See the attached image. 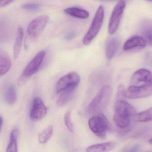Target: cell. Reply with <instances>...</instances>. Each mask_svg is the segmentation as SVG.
<instances>
[{
  "mask_svg": "<svg viewBox=\"0 0 152 152\" xmlns=\"http://www.w3.org/2000/svg\"><path fill=\"white\" fill-rule=\"evenodd\" d=\"M140 32L146 42L152 46V20H144L140 26Z\"/></svg>",
  "mask_w": 152,
  "mask_h": 152,
  "instance_id": "4fadbf2b",
  "label": "cell"
},
{
  "mask_svg": "<svg viewBox=\"0 0 152 152\" xmlns=\"http://www.w3.org/2000/svg\"><path fill=\"white\" fill-rule=\"evenodd\" d=\"M64 12L69 16L79 19H86L89 14L87 11L77 7H70L64 10Z\"/></svg>",
  "mask_w": 152,
  "mask_h": 152,
  "instance_id": "e0dca14e",
  "label": "cell"
},
{
  "mask_svg": "<svg viewBox=\"0 0 152 152\" xmlns=\"http://www.w3.org/2000/svg\"><path fill=\"white\" fill-rule=\"evenodd\" d=\"M14 1L15 0H0V7H4Z\"/></svg>",
  "mask_w": 152,
  "mask_h": 152,
  "instance_id": "484cf974",
  "label": "cell"
},
{
  "mask_svg": "<svg viewBox=\"0 0 152 152\" xmlns=\"http://www.w3.org/2000/svg\"><path fill=\"white\" fill-rule=\"evenodd\" d=\"M24 37V31L23 29L19 27L18 29V35L16 37L15 44L13 48V57L16 59L18 57L21 50Z\"/></svg>",
  "mask_w": 152,
  "mask_h": 152,
  "instance_id": "d6986e66",
  "label": "cell"
},
{
  "mask_svg": "<svg viewBox=\"0 0 152 152\" xmlns=\"http://www.w3.org/2000/svg\"><path fill=\"white\" fill-rule=\"evenodd\" d=\"M146 40L139 36H135L127 40L123 46L124 51H129L134 49H142L146 45Z\"/></svg>",
  "mask_w": 152,
  "mask_h": 152,
  "instance_id": "7c38bea8",
  "label": "cell"
},
{
  "mask_svg": "<svg viewBox=\"0 0 152 152\" xmlns=\"http://www.w3.org/2000/svg\"><path fill=\"white\" fill-rule=\"evenodd\" d=\"M88 126L95 135L101 138H104L110 128V124L106 117L102 114L95 115L89 119Z\"/></svg>",
  "mask_w": 152,
  "mask_h": 152,
  "instance_id": "277c9868",
  "label": "cell"
},
{
  "mask_svg": "<svg viewBox=\"0 0 152 152\" xmlns=\"http://www.w3.org/2000/svg\"><path fill=\"white\" fill-rule=\"evenodd\" d=\"M116 143L113 142H107L102 143L96 144L88 146L86 149L88 152H108L113 150L116 146Z\"/></svg>",
  "mask_w": 152,
  "mask_h": 152,
  "instance_id": "5bb4252c",
  "label": "cell"
},
{
  "mask_svg": "<svg viewBox=\"0 0 152 152\" xmlns=\"http://www.w3.org/2000/svg\"><path fill=\"white\" fill-rule=\"evenodd\" d=\"M145 1H152V0H145Z\"/></svg>",
  "mask_w": 152,
  "mask_h": 152,
  "instance_id": "4dcf8cb0",
  "label": "cell"
},
{
  "mask_svg": "<svg viewBox=\"0 0 152 152\" xmlns=\"http://www.w3.org/2000/svg\"><path fill=\"white\" fill-rule=\"evenodd\" d=\"M119 44V40L117 37H113L109 40L105 47V56L107 59H111L115 56L118 49Z\"/></svg>",
  "mask_w": 152,
  "mask_h": 152,
  "instance_id": "9a60e30c",
  "label": "cell"
},
{
  "mask_svg": "<svg viewBox=\"0 0 152 152\" xmlns=\"http://www.w3.org/2000/svg\"><path fill=\"white\" fill-rule=\"evenodd\" d=\"M111 93L110 86L104 85L93 101L86 108L85 110L86 114L88 116L102 114L108 106Z\"/></svg>",
  "mask_w": 152,
  "mask_h": 152,
  "instance_id": "7a4b0ae2",
  "label": "cell"
},
{
  "mask_svg": "<svg viewBox=\"0 0 152 152\" xmlns=\"http://www.w3.org/2000/svg\"><path fill=\"white\" fill-rule=\"evenodd\" d=\"M75 88L76 87H72L61 92V94L57 101L58 106L61 107L69 101L74 95Z\"/></svg>",
  "mask_w": 152,
  "mask_h": 152,
  "instance_id": "ac0fdd59",
  "label": "cell"
},
{
  "mask_svg": "<svg viewBox=\"0 0 152 152\" xmlns=\"http://www.w3.org/2000/svg\"><path fill=\"white\" fill-rule=\"evenodd\" d=\"M133 120L136 122H146L152 121V107L144 111L137 113Z\"/></svg>",
  "mask_w": 152,
  "mask_h": 152,
  "instance_id": "ffe728a7",
  "label": "cell"
},
{
  "mask_svg": "<svg viewBox=\"0 0 152 152\" xmlns=\"http://www.w3.org/2000/svg\"><path fill=\"white\" fill-rule=\"evenodd\" d=\"M80 80L78 74L75 71H72L63 76L58 81L56 85L58 93L66 89L72 87H76Z\"/></svg>",
  "mask_w": 152,
  "mask_h": 152,
  "instance_id": "52a82bcc",
  "label": "cell"
},
{
  "mask_svg": "<svg viewBox=\"0 0 152 152\" xmlns=\"http://www.w3.org/2000/svg\"><path fill=\"white\" fill-rule=\"evenodd\" d=\"M11 62L7 54L0 51V77L6 74L10 70Z\"/></svg>",
  "mask_w": 152,
  "mask_h": 152,
  "instance_id": "2e32d148",
  "label": "cell"
},
{
  "mask_svg": "<svg viewBox=\"0 0 152 152\" xmlns=\"http://www.w3.org/2000/svg\"><path fill=\"white\" fill-rule=\"evenodd\" d=\"M136 114V109L134 106L123 99H117L113 120L119 128L127 129L131 124V120Z\"/></svg>",
  "mask_w": 152,
  "mask_h": 152,
  "instance_id": "6da1fadb",
  "label": "cell"
},
{
  "mask_svg": "<svg viewBox=\"0 0 152 152\" xmlns=\"http://www.w3.org/2000/svg\"><path fill=\"white\" fill-rule=\"evenodd\" d=\"M47 114V108L41 98L35 97L32 102L30 112L31 120L38 122L44 118Z\"/></svg>",
  "mask_w": 152,
  "mask_h": 152,
  "instance_id": "9c48e42d",
  "label": "cell"
},
{
  "mask_svg": "<svg viewBox=\"0 0 152 152\" xmlns=\"http://www.w3.org/2000/svg\"><path fill=\"white\" fill-rule=\"evenodd\" d=\"M53 134V127L50 126L38 135V139L41 144H45L50 139Z\"/></svg>",
  "mask_w": 152,
  "mask_h": 152,
  "instance_id": "603a6c76",
  "label": "cell"
},
{
  "mask_svg": "<svg viewBox=\"0 0 152 152\" xmlns=\"http://www.w3.org/2000/svg\"><path fill=\"white\" fill-rule=\"evenodd\" d=\"M151 95L152 82L142 85H131L125 91V97L130 99L145 98Z\"/></svg>",
  "mask_w": 152,
  "mask_h": 152,
  "instance_id": "5b68a950",
  "label": "cell"
},
{
  "mask_svg": "<svg viewBox=\"0 0 152 152\" xmlns=\"http://www.w3.org/2000/svg\"><path fill=\"white\" fill-rule=\"evenodd\" d=\"M64 122L68 129L71 133L74 132V126L71 120V113L70 111L66 112L64 116Z\"/></svg>",
  "mask_w": 152,
  "mask_h": 152,
  "instance_id": "cb8c5ba5",
  "label": "cell"
},
{
  "mask_svg": "<svg viewBox=\"0 0 152 152\" xmlns=\"http://www.w3.org/2000/svg\"><path fill=\"white\" fill-rule=\"evenodd\" d=\"M2 118L0 117V132H1V128L2 125Z\"/></svg>",
  "mask_w": 152,
  "mask_h": 152,
  "instance_id": "83f0119b",
  "label": "cell"
},
{
  "mask_svg": "<svg viewBox=\"0 0 152 152\" xmlns=\"http://www.w3.org/2000/svg\"><path fill=\"white\" fill-rule=\"evenodd\" d=\"M4 98L9 105H12L17 101V93L13 85L10 86L6 88L4 93Z\"/></svg>",
  "mask_w": 152,
  "mask_h": 152,
  "instance_id": "44dd1931",
  "label": "cell"
},
{
  "mask_svg": "<svg viewBox=\"0 0 152 152\" xmlns=\"http://www.w3.org/2000/svg\"><path fill=\"white\" fill-rule=\"evenodd\" d=\"M104 18V10L102 6L98 7L92 24L88 32L85 35L83 39V43L85 45H88L99 33L102 28Z\"/></svg>",
  "mask_w": 152,
  "mask_h": 152,
  "instance_id": "3957f363",
  "label": "cell"
},
{
  "mask_svg": "<svg viewBox=\"0 0 152 152\" xmlns=\"http://www.w3.org/2000/svg\"><path fill=\"white\" fill-rule=\"evenodd\" d=\"M126 6L125 0H120L114 7L110 18L108 27V31L111 35L114 34L118 29Z\"/></svg>",
  "mask_w": 152,
  "mask_h": 152,
  "instance_id": "8992f818",
  "label": "cell"
},
{
  "mask_svg": "<svg viewBox=\"0 0 152 152\" xmlns=\"http://www.w3.org/2000/svg\"><path fill=\"white\" fill-rule=\"evenodd\" d=\"M76 36V33L75 32H72L69 33L66 37V39L67 40H70L73 39Z\"/></svg>",
  "mask_w": 152,
  "mask_h": 152,
  "instance_id": "4316f807",
  "label": "cell"
},
{
  "mask_svg": "<svg viewBox=\"0 0 152 152\" xmlns=\"http://www.w3.org/2000/svg\"><path fill=\"white\" fill-rule=\"evenodd\" d=\"M40 4H37L27 3L21 6L22 9L27 10L36 11L40 8Z\"/></svg>",
  "mask_w": 152,
  "mask_h": 152,
  "instance_id": "d4e9b609",
  "label": "cell"
},
{
  "mask_svg": "<svg viewBox=\"0 0 152 152\" xmlns=\"http://www.w3.org/2000/svg\"><path fill=\"white\" fill-rule=\"evenodd\" d=\"M45 54V51L39 52L27 65L23 71V76L24 77H29L36 73L43 61Z\"/></svg>",
  "mask_w": 152,
  "mask_h": 152,
  "instance_id": "8fae6325",
  "label": "cell"
},
{
  "mask_svg": "<svg viewBox=\"0 0 152 152\" xmlns=\"http://www.w3.org/2000/svg\"><path fill=\"white\" fill-rule=\"evenodd\" d=\"M152 82V73L146 69H141L136 71L131 76V85L139 86Z\"/></svg>",
  "mask_w": 152,
  "mask_h": 152,
  "instance_id": "30bf717a",
  "label": "cell"
},
{
  "mask_svg": "<svg viewBox=\"0 0 152 152\" xmlns=\"http://www.w3.org/2000/svg\"><path fill=\"white\" fill-rule=\"evenodd\" d=\"M100 1H120V0H100Z\"/></svg>",
  "mask_w": 152,
  "mask_h": 152,
  "instance_id": "f1b7e54d",
  "label": "cell"
},
{
  "mask_svg": "<svg viewBox=\"0 0 152 152\" xmlns=\"http://www.w3.org/2000/svg\"><path fill=\"white\" fill-rule=\"evenodd\" d=\"M19 132L18 129L12 130L10 134V143L6 150L7 152H17L18 151L17 139L18 137Z\"/></svg>",
  "mask_w": 152,
  "mask_h": 152,
  "instance_id": "7402d4cb",
  "label": "cell"
},
{
  "mask_svg": "<svg viewBox=\"0 0 152 152\" xmlns=\"http://www.w3.org/2000/svg\"><path fill=\"white\" fill-rule=\"evenodd\" d=\"M149 142L152 145V138L151 139H150V140L149 141Z\"/></svg>",
  "mask_w": 152,
  "mask_h": 152,
  "instance_id": "f546056e",
  "label": "cell"
},
{
  "mask_svg": "<svg viewBox=\"0 0 152 152\" xmlns=\"http://www.w3.org/2000/svg\"><path fill=\"white\" fill-rule=\"evenodd\" d=\"M49 20V17L47 15H42L33 20L27 28L28 35L32 37H37L42 32Z\"/></svg>",
  "mask_w": 152,
  "mask_h": 152,
  "instance_id": "ba28073f",
  "label": "cell"
}]
</instances>
